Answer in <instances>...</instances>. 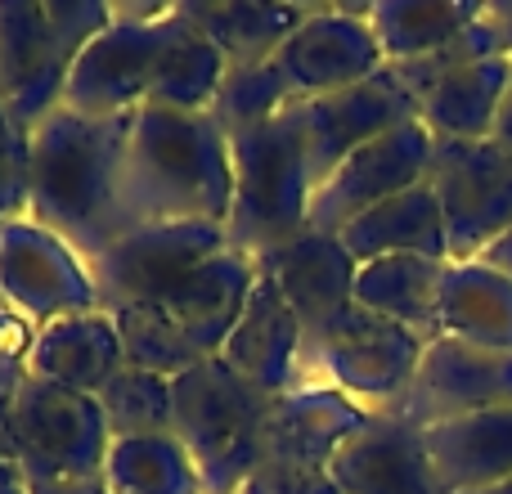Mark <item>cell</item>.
Listing matches in <instances>:
<instances>
[{
	"label": "cell",
	"mask_w": 512,
	"mask_h": 494,
	"mask_svg": "<svg viewBox=\"0 0 512 494\" xmlns=\"http://www.w3.org/2000/svg\"><path fill=\"white\" fill-rule=\"evenodd\" d=\"M0 306H5V297H0Z\"/></svg>",
	"instance_id": "cell-43"
},
{
	"label": "cell",
	"mask_w": 512,
	"mask_h": 494,
	"mask_svg": "<svg viewBox=\"0 0 512 494\" xmlns=\"http://www.w3.org/2000/svg\"><path fill=\"white\" fill-rule=\"evenodd\" d=\"M108 23L104 0H0V108L23 135L63 108L81 50Z\"/></svg>",
	"instance_id": "cell-3"
},
{
	"label": "cell",
	"mask_w": 512,
	"mask_h": 494,
	"mask_svg": "<svg viewBox=\"0 0 512 494\" xmlns=\"http://www.w3.org/2000/svg\"><path fill=\"white\" fill-rule=\"evenodd\" d=\"M508 86H512L508 54L454 68L418 95V122L436 140H495V122Z\"/></svg>",
	"instance_id": "cell-24"
},
{
	"label": "cell",
	"mask_w": 512,
	"mask_h": 494,
	"mask_svg": "<svg viewBox=\"0 0 512 494\" xmlns=\"http://www.w3.org/2000/svg\"><path fill=\"white\" fill-rule=\"evenodd\" d=\"M0 297L36 333L59 319L104 310L90 261L32 216L0 225Z\"/></svg>",
	"instance_id": "cell-9"
},
{
	"label": "cell",
	"mask_w": 512,
	"mask_h": 494,
	"mask_svg": "<svg viewBox=\"0 0 512 494\" xmlns=\"http://www.w3.org/2000/svg\"><path fill=\"white\" fill-rule=\"evenodd\" d=\"M328 472L342 494H445L423 427L396 414L369 418V427L337 450Z\"/></svg>",
	"instance_id": "cell-18"
},
{
	"label": "cell",
	"mask_w": 512,
	"mask_h": 494,
	"mask_svg": "<svg viewBox=\"0 0 512 494\" xmlns=\"http://www.w3.org/2000/svg\"><path fill=\"white\" fill-rule=\"evenodd\" d=\"M481 261H486L490 270H499V274H508V279H512V230L499 234V239L481 252Z\"/></svg>",
	"instance_id": "cell-37"
},
{
	"label": "cell",
	"mask_w": 512,
	"mask_h": 494,
	"mask_svg": "<svg viewBox=\"0 0 512 494\" xmlns=\"http://www.w3.org/2000/svg\"><path fill=\"white\" fill-rule=\"evenodd\" d=\"M180 14L225 54L230 72L261 68L306 23L310 5H265V0H180Z\"/></svg>",
	"instance_id": "cell-25"
},
{
	"label": "cell",
	"mask_w": 512,
	"mask_h": 494,
	"mask_svg": "<svg viewBox=\"0 0 512 494\" xmlns=\"http://www.w3.org/2000/svg\"><path fill=\"white\" fill-rule=\"evenodd\" d=\"M0 494H32V486H27V477H23L18 463H0Z\"/></svg>",
	"instance_id": "cell-38"
},
{
	"label": "cell",
	"mask_w": 512,
	"mask_h": 494,
	"mask_svg": "<svg viewBox=\"0 0 512 494\" xmlns=\"http://www.w3.org/2000/svg\"><path fill=\"white\" fill-rule=\"evenodd\" d=\"M351 396L333 387H292L288 396L270 400L261 432V468H297V472H328L351 436L369 427Z\"/></svg>",
	"instance_id": "cell-16"
},
{
	"label": "cell",
	"mask_w": 512,
	"mask_h": 494,
	"mask_svg": "<svg viewBox=\"0 0 512 494\" xmlns=\"http://www.w3.org/2000/svg\"><path fill=\"white\" fill-rule=\"evenodd\" d=\"M477 494H512V481H499V486H490V490H477Z\"/></svg>",
	"instance_id": "cell-42"
},
{
	"label": "cell",
	"mask_w": 512,
	"mask_h": 494,
	"mask_svg": "<svg viewBox=\"0 0 512 494\" xmlns=\"http://www.w3.org/2000/svg\"><path fill=\"white\" fill-rule=\"evenodd\" d=\"M99 409L113 441H135V436H162L171 432V378H158L149 369L122 364L104 391Z\"/></svg>",
	"instance_id": "cell-31"
},
{
	"label": "cell",
	"mask_w": 512,
	"mask_h": 494,
	"mask_svg": "<svg viewBox=\"0 0 512 494\" xmlns=\"http://www.w3.org/2000/svg\"><path fill=\"white\" fill-rule=\"evenodd\" d=\"M108 315H113L117 337H122L126 364H135V369H149V373H158V378L176 382L180 373L198 369V364L207 360L194 346V337L162 306H122V310H108Z\"/></svg>",
	"instance_id": "cell-30"
},
{
	"label": "cell",
	"mask_w": 512,
	"mask_h": 494,
	"mask_svg": "<svg viewBox=\"0 0 512 494\" xmlns=\"http://www.w3.org/2000/svg\"><path fill=\"white\" fill-rule=\"evenodd\" d=\"M122 364L126 351L108 310L59 319V324L41 328L32 346V378L68 387L77 396H99Z\"/></svg>",
	"instance_id": "cell-22"
},
{
	"label": "cell",
	"mask_w": 512,
	"mask_h": 494,
	"mask_svg": "<svg viewBox=\"0 0 512 494\" xmlns=\"http://www.w3.org/2000/svg\"><path fill=\"white\" fill-rule=\"evenodd\" d=\"M252 283H256V261L234 252V247H225V252H216L212 261H203L198 270H189L162 301H149V306L167 310V315L194 337L198 351L212 360V355H221L225 337L239 324Z\"/></svg>",
	"instance_id": "cell-20"
},
{
	"label": "cell",
	"mask_w": 512,
	"mask_h": 494,
	"mask_svg": "<svg viewBox=\"0 0 512 494\" xmlns=\"http://www.w3.org/2000/svg\"><path fill=\"white\" fill-rule=\"evenodd\" d=\"M180 27V0L113 5V23L81 50L63 108L86 117H135L149 104Z\"/></svg>",
	"instance_id": "cell-7"
},
{
	"label": "cell",
	"mask_w": 512,
	"mask_h": 494,
	"mask_svg": "<svg viewBox=\"0 0 512 494\" xmlns=\"http://www.w3.org/2000/svg\"><path fill=\"white\" fill-rule=\"evenodd\" d=\"M301 351H306V324L288 306L279 283L256 270L239 324L221 346V360L261 396L279 400L292 387H301Z\"/></svg>",
	"instance_id": "cell-17"
},
{
	"label": "cell",
	"mask_w": 512,
	"mask_h": 494,
	"mask_svg": "<svg viewBox=\"0 0 512 494\" xmlns=\"http://www.w3.org/2000/svg\"><path fill=\"white\" fill-rule=\"evenodd\" d=\"M495 144H504V149L512 153V86L504 95V108H499V122H495Z\"/></svg>",
	"instance_id": "cell-40"
},
{
	"label": "cell",
	"mask_w": 512,
	"mask_h": 494,
	"mask_svg": "<svg viewBox=\"0 0 512 494\" xmlns=\"http://www.w3.org/2000/svg\"><path fill=\"white\" fill-rule=\"evenodd\" d=\"M292 122H297V135L306 144V162L310 176H315V189L351 158L355 149L391 135L396 126L418 122V104L400 77L391 68H382L378 77L360 81V86H346L337 95H319V99H297L288 104Z\"/></svg>",
	"instance_id": "cell-12"
},
{
	"label": "cell",
	"mask_w": 512,
	"mask_h": 494,
	"mask_svg": "<svg viewBox=\"0 0 512 494\" xmlns=\"http://www.w3.org/2000/svg\"><path fill=\"white\" fill-rule=\"evenodd\" d=\"M445 216L450 261H481L499 234L512 230V153L495 140H436L432 171Z\"/></svg>",
	"instance_id": "cell-10"
},
{
	"label": "cell",
	"mask_w": 512,
	"mask_h": 494,
	"mask_svg": "<svg viewBox=\"0 0 512 494\" xmlns=\"http://www.w3.org/2000/svg\"><path fill=\"white\" fill-rule=\"evenodd\" d=\"M292 99V86L288 77L279 72V63H261V68H243V72H230L212 104V117L225 126V135H239V131H252V126L270 122L279 117Z\"/></svg>",
	"instance_id": "cell-32"
},
{
	"label": "cell",
	"mask_w": 512,
	"mask_h": 494,
	"mask_svg": "<svg viewBox=\"0 0 512 494\" xmlns=\"http://www.w3.org/2000/svg\"><path fill=\"white\" fill-rule=\"evenodd\" d=\"M508 405H512V355L481 351V346L454 342V337H436V342H427L414 391H409L405 409L396 418H409L414 427H436Z\"/></svg>",
	"instance_id": "cell-15"
},
{
	"label": "cell",
	"mask_w": 512,
	"mask_h": 494,
	"mask_svg": "<svg viewBox=\"0 0 512 494\" xmlns=\"http://www.w3.org/2000/svg\"><path fill=\"white\" fill-rule=\"evenodd\" d=\"M32 212V149L18 131L9 144H0V225L23 221Z\"/></svg>",
	"instance_id": "cell-34"
},
{
	"label": "cell",
	"mask_w": 512,
	"mask_h": 494,
	"mask_svg": "<svg viewBox=\"0 0 512 494\" xmlns=\"http://www.w3.org/2000/svg\"><path fill=\"white\" fill-rule=\"evenodd\" d=\"M256 270H265L297 319L306 324V337L333 324L346 306L355 301V279H360V261L342 247L337 234L306 230L292 243L274 247V252L256 256Z\"/></svg>",
	"instance_id": "cell-19"
},
{
	"label": "cell",
	"mask_w": 512,
	"mask_h": 494,
	"mask_svg": "<svg viewBox=\"0 0 512 494\" xmlns=\"http://www.w3.org/2000/svg\"><path fill=\"white\" fill-rule=\"evenodd\" d=\"M32 494H108V490L104 477H95V481H41V486H32Z\"/></svg>",
	"instance_id": "cell-36"
},
{
	"label": "cell",
	"mask_w": 512,
	"mask_h": 494,
	"mask_svg": "<svg viewBox=\"0 0 512 494\" xmlns=\"http://www.w3.org/2000/svg\"><path fill=\"white\" fill-rule=\"evenodd\" d=\"M9 427H14V454L27 486L104 477L113 436L95 396L27 378L9 400Z\"/></svg>",
	"instance_id": "cell-8"
},
{
	"label": "cell",
	"mask_w": 512,
	"mask_h": 494,
	"mask_svg": "<svg viewBox=\"0 0 512 494\" xmlns=\"http://www.w3.org/2000/svg\"><path fill=\"white\" fill-rule=\"evenodd\" d=\"M423 441L445 494H477L512 481V405L423 427Z\"/></svg>",
	"instance_id": "cell-21"
},
{
	"label": "cell",
	"mask_w": 512,
	"mask_h": 494,
	"mask_svg": "<svg viewBox=\"0 0 512 494\" xmlns=\"http://www.w3.org/2000/svg\"><path fill=\"white\" fill-rule=\"evenodd\" d=\"M342 247L360 265L382 261V256H432V261H450V239H445V216L436 203L432 180L405 189V194L387 198L382 207L364 212L342 234Z\"/></svg>",
	"instance_id": "cell-23"
},
{
	"label": "cell",
	"mask_w": 512,
	"mask_h": 494,
	"mask_svg": "<svg viewBox=\"0 0 512 494\" xmlns=\"http://www.w3.org/2000/svg\"><path fill=\"white\" fill-rule=\"evenodd\" d=\"M427 342L409 328L364 310L360 301L342 310L333 324L306 337L301 351V387H333L351 396L364 414H400L414 391Z\"/></svg>",
	"instance_id": "cell-6"
},
{
	"label": "cell",
	"mask_w": 512,
	"mask_h": 494,
	"mask_svg": "<svg viewBox=\"0 0 512 494\" xmlns=\"http://www.w3.org/2000/svg\"><path fill=\"white\" fill-rule=\"evenodd\" d=\"M14 135H18V126L9 122V113H5V108H0V144H9V140H14Z\"/></svg>",
	"instance_id": "cell-41"
},
{
	"label": "cell",
	"mask_w": 512,
	"mask_h": 494,
	"mask_svg": "<svg viewBox=\"0 0 512 494\" xmlns=\"http://www.w3.org/2000/svg\"><path fill=\"white\" fill-rule=\"evenodd\" d=\"M0 463H18L14 454V427H9V405L0 400Z\"/></svg>",
	"instance_id": "cell-39"
},
{
	"label": "cell",
	"mask_w": 512,
	"mask_h": 494,
	"mask_svg": "<svg viewBox=\"0 0 512 494\" xmlns=\"http://www.w3.org/2000/svg\"><path fill=\"white\" fill-rule=\"evenodd\" d=\"M364 14L382 45V59L414 63L468 32L486 14V5L481 0H373L364 5Z\"/></svg>",
	"instance_id": "cell-28"
},
{
	"label": "cell",
	"mask_w": 512,
	"mask_h": 494,
	"mask_svg": "<svg viewBox=\"0 0 512 494\" xmlns=\"http://www.w3.org/2000/svg\"><path fill=\"white\" fill-rule=\"evenodd\" d=\"M274 63L288 77L292 99L337 95V90L360 86L387 68L364 5H310L306 23L283 41Z\"/></svg>",
	"instance_id": "cell-14"
},
{
	"label": "cell",
	"mask_w": 512,
	"mask_h": 494,
	"mask_svg": "<svg viewBox=\"0 0 512 494\" xmlns=\"http://www.w3.org/2000/svg\"><path fill=\"white\" fill-rule=\"evenodd\" d=\"M230 247V230L216 221H180V225H140L117 234L90 261L104 310L149 306L162 301L189 270L212 261Z\"/></svg>",
	"instance_id": "cell-11"
},
{
	"label": "cell",
	"mask_w": 512,
	"mask_h": 494,
	"mask_svg": "<svg viewBox=\"0 0 512 494\" xmlns=\"http://www.w3.org/2000/svg\"><path fill=\"white\" fill-rule=\"evenodd\" d=\"M108 494H207L203 472L171 432L113 441L104 463Z\"/></svg>",
	"instance_id": "cell-29"
},
{
	"label": "cell",
	"mask_w": 512,
	"mask_h": 494,
	"mask_svg": "<svg viewBox=\"0 0 512 494\" xmlns=\"http://www.w3.org/2000/svg\"><path fill=\"white\" fill-rule=\"evenodd\" d=\"M234 207V149L212 113L140 108L117 180V234L140 225L216 221Z\"/></svg>",
	"instance_id": "cell-1"
},
{
	"label": "cell",
	"mask_w": 512,
	"mask_h": 494,
	"mask_svg": "<svg viewBox=\"0 0 512 494\" xmlns=\"http://www.w3.org/2000/svg\"><path fill=\"white\" fill-rule=\"evenodd\" d=\"M436 135L423 122H405L391 135L355 149L324 185L310 198V230L319 234H342L364 212L382 207L387 198L405 194V189L423 185L432 171Z\"/></svg>",
	"instance_id": "cell-13"
},
{
	"label": "cell",
	"mask_w": 512,
	"mask_h": 494,
	"mask_svg": "<svg viewBox=\"0 0 512 494\" xmlns=\"http://www.w3.org/2000/svg\"><path fill=\"white\" fill-rule=\"evenodd\" d=\"M32 346H36V328L9 306H0V400L5 405L32 378Z\"/></svg>",
	"instance_id": "cell-33"
},
{
	"label": "cell",
	"mask_w": 512,
	"mask_h": 494,
	"mask_svg": "<svg viewBox=\"0 0 512 494\" xmlns=\"http://www.w3.org/2000/svg\"><path fill=\"white\" fill-rule=\"evenodd\" d=\"M486 18L495 23L499 41H504V54L512 59V0H490V5H486Z\"/></svg>",
	"instance_id": "cell-35"
},
{
	"label": "cell",
	"mask_w": 512,
	"mask_h": 494,
	"mask_svg": "<svg viewBox=\"0 0 512 494\" xmlns=\"http://www.w3.org/2000/svg\"><path fill=\"white\" fill-rule=\"evenodd\" d=\"M450 261L432 256H382V261L360 265L355 279V301L391 324L409 328L423 342L441 337V292Z\"/></svg>",
	"instance_id": "cell-26"
},
{
	"label": "cell",
	"mask_w": 512,
	"mask_h": 494,
	"mask_svg": "<svg viewBox=\"0 0 512 494\" xmlns=\"http://www.w3.org/2000/svg\"><path fill=\"white\" fill-rule=\"evenodd\" d=\"M234 149V207H230V247L243 256H265L310 230V198L315 176L306 162V144L297 122L283 108L279 117L230 135Z\"/></svg>",
	"instance_id": "cell-5"
},
{
	"label": "cell",
	"mask_w": 512,
	"mask_h": 494,
	"mask_svg": "<svg viewBox=\"0 0 512 494\" xmlns=\"http://www.w3.org/2000/svg\"><path fill=\"white\" fill-rule=\"evenodd\" d=\"M441 337L512 355V279L486 261H450L441 292Z\"/></svg>",
	"instance_id": "cell-27"
},
{
	"label": "cell",
	"mask_w": 512,
	"mask_h": 494,
	"mask_svg": "<svg viewBox=\"0 0 512 494\" xmlns=\"http://www.w3.org/2000/svg\"><path fill=\"white\" fill-rule=\"evenodd\" d=\"M131 117H86L54 108L32 135V221L95 261L117 239V180Z\"/></svg>",
	"instance_id": "cell-2"
},
{
	"label": "cell",
	"mask_w": 512,
	"mask_h": 494,
	"mask_svg": "<svg viewBox=\"0 0 512 494\" xmlns=\"http://www.w3.org/2000/svg\"><path fill=\"white\" fill-rule=\"evenodd\" d=\"M270 396L239 378L221 355L171 382V436L203 472L207 494H243L261 468Z\"/></svg>",
	"instance_id": "cell-4"
}]
</instances>
